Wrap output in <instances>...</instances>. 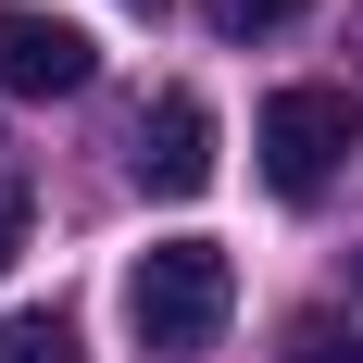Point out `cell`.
Masks as SVG:
<instances>
[{"mask_svg": "<svg viewBox=\"0 0 363 363\" xmlns=\"http://www.w3.org/2000/svg\"><path fill=\"white\" fill-rule=\"evenodd\" d=\"M289 13H301V0H201V26H213V38H276Z\"/></svg>", "mask_w": 363, "mask_h": 363, "instance_id": "8992f818", "label": "cell"}, {"mask_svg": "<svg viewBox=\"0 0 363 363\" xmlns=\"http://www.w3.org/2000/svg\"><path fill=\"white\" fill-rule=\"evenodd\" d=\"M225 313H238V263H225L213 238H163V251H138V276H125V326H138L150 363L213 351Z\"/></svg>", "mask_w": 363, "mask_h": 363, "instance_id": "6da1fadb", "label": "cell"}, {"mask_svg": "<svg viewBox=\"0 0 363 363\" xmlns=\"http://www.w3.org/2000/svg\"><path fill=\"white\" fill-rule=\"evenodd\" d=\"M276 363H363V326H326V313H313V326H289Z\"/></svg>", "mask_w": 363, "mask_h": 363, "instance_id": "52a82bcc", "label": "cell"}, {"mask_svg": "<svg viewBox=\"0 0 363 363\" xmlns=\"http://www.w3.org/2000/svg\"><path fill=\"white\" fill-rule=\"evenodd\" d=\"M101 75V50L63 26V13H26V0H0V101H75Z\"/></svg>", "mask_w": 363, "mask_h": 363, "instance_id": "3957f363", "label": "cell"}, {"mask_svg": "<svg viewBox=\"0 0 363 363\" xmlns=\"http://www.w3.org/2000/svg\"><path fill=\"white\" fill-rule=\"evenodd\" d=\"M13 251H26V188L0 176V276H13Z\"/></svg>", "mask_w": 363, "mask_h": 363, "instance_id": "ba28073f", "label": "cell"}, {"mask_svg": "<svg viewBox=\"0 0 363 363\" xmlns=\"http://www.w3.org/2000/svg\"><path fill=\"white\" fill-rule=\"evenodd\" d=\"M125 163H138L150 201H201V188H213V101H201V88H163V101L138 113V150H125Z\"/></svg>", "mask_w": 363, "mask_h": 363, "instance_id": "277c9868", "label": "cell"}, {"mask_svg": "<svg viewBox=\"0 0 363 363\" xmlns=\"http://www.w3.org/2000/svg\"><path fill=\"white\" fill-rule=\"evenodd\" d=\"M0 363H88L63 313H0Z\"/></svg>", "mask_w": 363, "mask_h": 363, "instance_id": "5b68a950", "label": "cell"}, {"mask_svg": "<svg viewBox=\"0 0 363 363\" xmlns=\"http://www.w3.org/2000/svg\"><path fill=\"white\" fill-rule=\"evenodd\" d=\"M125 13H163V0H125Z\"/></svg>", "mask_w": 363, "mask_h": 363, "instance_id": "9c48e42d", "label": "cell"}, {"mask_svg": "<svg viewBox=\"0 0 363 363\" xmlns=\"http://www.w3.org/2000/svg\"><path fill=\"white\" fill-rule=\"evenodd\" d=\"M251 150H263V188L276 201H326L338 163L363 150V101L351 88H276L263 125H251Z\"/></svg>", "mask_w": 363, "mask_h": 363, "instance_id": "7a4b0ae2", "label": "cell"}]
</instances>
